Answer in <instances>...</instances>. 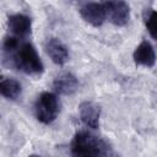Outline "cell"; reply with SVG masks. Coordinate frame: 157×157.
Returning a JSON list of instances; mask_svg holds the SVG:
<instances>
[{"instance_id": "cell-9", "label": "cell", "mask_w": 157, "mask_h": 157, "mask_svg": "<svg viewBox=\"0 0 157 157\" xmlns=\"http://www.w3.org/2000/svg\"><path fill=\"white\" fill-rule=\"evenodd\" d=\"M77 87H78L77 77L69 71L59 74L53 81V91L56 94H61V96L74 94L77 91Z\"/></svg>"}, {"instance_id": "cell-5", "label": "cell", "mask_w": 157, "mask_h": 157, "mask_svg": "<svg viewBox=\"0 0 157 157\" xmlns=\"http://www.w3.org/2000/svg\"><path fill=\"white\" fill-rule=\"evenodd\" d=\"M107 21L117 27H123L129 22L130 7L125 1H104Z\"/></svg>"}, {"instance_id": "cell-6", "label": "cell", "mask_w": 157, "mask_h": 157, "mask_svg": "<svg viewBox=\"0 0 157 157\" xmlns=\"http://www.w3.org/2000/svg\"><path fill=\"white\" fill-rule=\"evenodd\" d=\"M7 28L11 36L26 39L31 34L32 20L25 13H12L7 18Z\"/></svg>"}, {"instance_id": "cell-4", "label": "cell", "mask_w": 157, "mask_h": 157, "mask_svg": "<svg viewBox=\"0 0 157 157\" xmlns=\"http://www.w3.org/2000/svg\"><path fill=\"white\" fill-rule=\"evenodd\" d=\"M78 12L82 20L93 27H101L107 21V10L104 2H83L81 4Z\"/></svg>"}, {"instance_id": "cell-10", "label": "cell", "mask_w": 157, "mask_h": 157, "mask_svg": "<svg viewBox=\"0 0 157 157\" xmlns=\"http://www.w3.org/2000/svg\"><path fill=\"white\" fill-rule=\"evenodd\" d=\"M132 60L137 66L152 67L156 64V52L152 44L147 40H142L132 53Z\"/></svg>"}, {"instance_id": "cell-13", "label": "cell", "mask_w": 157, "mask_h": 157, "mask_svg": "<svg viewBox=\"0 0 157 157\" xmlns=\"http://www.w3.org/2000/svg\"><path fill=\"white\" fill-rule=\"evenodd\" d=\"M28 157H42V156H39V155H34V153H33V155H29Z\"/></svg>"}, {"instance_id": "cell-7", "label": "cell", "mask_w": 157, "mask_h": 157, "mask_svg": "<svg viewBox=\"0 0 157 157\" xmlns=\"http://www.w3.org/2000/svg\"><path fill=\"white\" fill-rule=\"evenodd\" d=\"M44 49L48 56L50 58V60L55 65L63 66L69 61V58H70L69 49L59 38H55V37L48 38L44 44Z\"/></svg>"}, {"instance_id": "cell-2", "label": "cell", "mask_w": 157, "mask_h": 157, "mask_svg": "<svg viewBox=\"0 0 157 157\" xmlns=\"http://www.w3.org/2000/svg\"><path fill=\"white\" fill-rule=\"evenodd\" d=\"M71 157H109L113 152L108 144L90 131H77L70 144Z\"/></svg>"}, {"instance_id": "cell-12", "label": "cell", "mask_w": 157, "mask_h": 157, "mask_svg": "<svg viewBox=\"0 0 157 157\" xmlns=\"http://www.w3.org/2000/svg\"><path fill=\"white\" fill-rule=\"evenodd\" d=\"M144 23L150 36L157 42V10L146 9L144 11Z\"/></svg>"}, {"instance_id": "cell-11", "label": "cell", "mask_w": 157, "mask_h": 157, "mask_svg": "<svg viewBox=\"0 0 157 157\" xmlns=\"http://www.w3.org/2000/svg\"><path fill=\"white\" fill-rule=\"evenodd\" d=\"M0 93L4 98L15 101L22 93V86L20 81L12 77H2L0 81Z\"/></svg>"}, {"instance_id": "cell-1", "label": "cell", "mask_w": 157, "mask_h": 157, "mask_svg": "<svg viewBox=\"0 0 157 157\" xmlns=\"http://www.w3.org/2000/svg\"><path fill=\"white\" fill-rule=\"evenodd\" d=\"M2 63L7 67L28 76H40L44 71V65L36 47L29 40L11 34L6 36L2 42Z\"/></svg>"}, {"instance_id": "cell-3", "label": "cell", "mask_w": 157, "mask_h": 157, "mask_svg": "<svg viewBox=\"0 0 157 157\" xmlns=\"http://www.w3.org/2000/svg\"><path fill=\"white\" fill-rule=\"evenodd\" d=\"M60 112V102L54 92H42L34 102V115L44 125L54 123Z\"/></svg>"}, {"instance_id": "cell-8", "label": "cell", "mask_w": 157, "mask_h": 157, "mask_svg": "<svg viewBox=\"0 0 157 157\" xmlns=\"http://www.w3.org/2000/svg\"><path fill=\"white\" fill-rule=\"evenodd\" d=\"M78 115L82 124L90 129H98L101 119V108L94 102L83 101L78 105Z\"/></svg>"}]
</instances>
